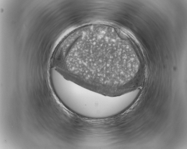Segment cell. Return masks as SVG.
<instances>
[{"label": "cell", "mask_w": 187, "mask_h": 149, "mask_svg": "<svg viewBox=\"0 0 187 149\" xmlns=\"http://www.w3.org/2000/svg\"><path fill=\"white\" fill-rule=\"evenodd\" d=\"M135 101V96L131 92L111 96L78 84L74 85L71 89L68 99L69 104L78 107L84 113L83 116L93 118V113L98 112L101 119L120 113L130 106Z\"/></svg>", "instance_id": "2"}, {"label": "cell", "mask_w": 187, "mask_h": 149, "mask_svg": "<svg viewBox=\"0 0 187 149\" xmlns=\"http://www.w3.org/2000/svg\"><path fill=\"white\" fill-rule=\"evenodd\" d=\"M112 41L83 40L76 52L77 76L104 85H117L130 80L133 69L130 47Z\"/></svg>", "instance_id": "1"}]
</instances>
